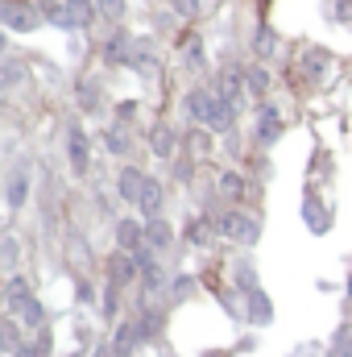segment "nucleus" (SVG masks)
Returning a JSON list of instances; mask_svg holds the SVG:
<instances>
[{
    "label": "nucleus",
    "instance_id": "nucleus-1",
    "mask_svg": "<svg viewBox=\"0 0 352 357\" xmlns=\"http://www.w3.org/2000/svg\"><path fill=\"white\" fill-rule=\"evenodd\" d=\"M186 116H191V121H199V125H207L211 133H224V129H232L237 108H228V104L220 100V91L191 88V91H186Z\"/></svg>",
    "mask_w": 352,
    "mask_h": 357
},
{
    "label": "nucleus",
    "instance_id": "nucleus-2",
    "mask_svg": "<svg viewBox=\"0 0 352 357\" xmlns=\"http://www.w3.org/2000/svg\"><path fill=\"white\" fill-rule=\"evenodd\" d=\"M216 233H220V237H232V241H241V245H253V241L262 237V225H257L249 212L228 208V212L216 216Z\"/></svg>",
    "mask_w": 352,
    "mask_h": 357
},
{
    "label": "nucleus",
    "instance_id": "nucleus-3",
    "mask_svg": "<svg viewBox=\"0 0 352 357\" xmlns=\"http://www.w3.org/2000/svg\"><path fill=\"white\" fill-rule=\"evenodd\" d=\"M91 0H58L54 8H50V21L58 25V29H83L91 21Z\"/></svg>",
    "mask_w": 352,
    "mask_h": 357
},
{
    "label": "nucleus",
    "instance_id": "nucleus-4",
    "mask_svg": "<svg viewBox=\"0 0 352 357\" xmlns=\"http://www.w3.org/2000/svg\"><path fill=\"white\" fill-rule=\"evenodd\" d=\"M133 278H141V262H137V254L116 250V254L108 258V282H112V287H133Z\"/></svg>",
    "mask_w": 352,
    "mask_h": 357
},
{
    "label": "nucleus",
    "instance_id": "nucleus-5",
    "mask_svg": "<svg viewBox=\"0 0 352 357\" xmlns=\"http://www.w3.org/2000/svg\"><path fill=\"white\" fill-rule=\"evenodd\" d=\"M116 245H120V250H129V254L145 250V245H150V241H145V225H141V220H133V216L116 220Z\"/></svg>",
    "mask_w": 352,
    "mask_h": 357
},
{
    "label": "nucleus",
    "instance_id": "nucleus-6",
    "mask_svg": "<svg viewBox=\"0 0 352 357\" xmlns=\"http://www.w3.org/2000/svg\"><path fill=\"white\" fill-rule=\"evenodd\" d=\"M0 17H4V25L17 29V33L38 25V8H33V4H21V0H4V13H0Z\"/></svg>",
    "mask_w": 352,
    "mask_h": 357
},
{
    "label": "nucleus",
    "instance_id": "nucleus-7",
    "mask_svg": "<svg viewBox=\"0 0 352 357\" xmlns=\"http://www.w3.org/2000/svg\"><path fill=\"white\" fill-rule=\"evenodd\" d=\"M145 183H150V175H145V171L125 167V171H120V178H116V191H120V199H125V204H133V208H137V199H141Z\"/></svg>",
    "mask_w": 352,
    "mask_h": 357
},
{
    "label": "nucleus",
    "instance_id": "nucleus-8",
    "mask_svg": "<svg viewBox=\"0 0 352 357\" xmlns=\"http://www.w3.org/2000/svg\"><path fill=\"white\" fill-rule=\"evenodd\" d=\"M145 341V333H141V324L137 320H125L120 328H116V337H112V357H129L137 345Z\"/></svg>",
    "mask_w": 352,
    "mask_h": 357
},
{
    "label": "nucleus",
    "instance_id": "nucleus-9",
    "mask_svg": "<svg viewBox=\"0 0 352 357\" xmlns=\"http://www.w3.org/2000/svg\"><path fill=\"white\" fill-rule=\"evenodd\" d=\"M278 137H282V116H278L273 104H262L257 108V142L262 146H273Z\"/></svg>",
    "mask_w": 352,
    "mask_h": 357
},
{
    "label": "nucleus",
    "instance_id": "nucleus-10",
    "mask_svg": "<svg viewBox=\"0 0 352 357\" xmlns=\"http://www.w3.org/2000/svg\"><path fill=\"white\" fill-rule=\"evenodd\" d=\"M67 154H71V171L75 175H88V137H83L79 125L67 129Z\"/></svg>",
    "mask_w": 352,
    "mask_h": 357
},
{
    "label": "nucleus",
    "instance_id": "nucleus-11",
    "mask_svg": "<svg viewBox=\"0 0 352 357\" xmlns=\"http://www.w3.org/2000/svg\"><path fill=\"white\" fill-rule=\"evenodd\" d=\"M145 241H150V250L166 254V245L175 241V229H170V220H166V216H150V220H145Z\"/></svg>",
    "mask_w": 352,
    "mask_h": 357
},
{
    "label": "nucleus",
    "instance_id": "nucleus-12",
    "mask_svg": "<svg viewBox=\"0 0 352 357\" xmlns=\"http://www.w3.org/2000/svg\"><path fill=\"white\" fill-rule=\"evenodd\" d=\"M162 204H166V187H162V178H150L145 191H141V199H137V212H145V216H162Z\"/></svg>",
    "mask_w": 352,
    "mask_h": 357
},
{
    "label": "nucleus",
    "instance_id": "nucleus-13",
    "mask_svg": "<svg viewBox=\"0 0 352 357\" xmlns=\"http://www.w3.org/2000/svg\"><path fill=\"white\" fill-rule=\"evenodd\" d=\"M4 303H8V312H17V316H21V312L33 303V291H29V282L13 274V278H8V287H4Z\"/></svg>",
    "mask_w": 352,
    "mask_h": 357
},
{
    "label": "nucleus",
    "instance_id": "nucleus-14",
    "mask_svg": "<svg viewBox=\"0 0 352 357\" xmlns=\"http://www.w3.org/2000/svg\"><path fill=\"white\" fill-rule=\"evenodd\" d=\"M104 146H108L116 158H125V154L133 150V133H129V125H125V121H116L112 129H104Z\"/></svg>",
    "mask_w": 352,
    "mask_h": 357
},
{
    "label": "nucleus",
    "instance_id": "nucleus-15",
    "mask_svg": "<svg viewBox=\"0 0 352 357\" xmlns=\"http://www.w3.org/2000/svg\"><path fill=\"white\" fill-rule=\"evenodd\" d=\"M150 150L158 154V158H175L178 150V137L170 125H154V133H150Z\"/></svg>",
    "mask_w": 352,
    "mask_h": 357
},
{
    "label": "nucleus",
    "instance_id": "nucleus-16",
    "mask_svg": "<svg viewBox=\"0 0 352 357\" xmlns=\"http://www.w3.org/2000/svg\"><path fill=\"white\" fill-rule=\"evenodd\" d=\"M25 195H29V171H25V167H17V171L8 175V208H13V212H21Z\"/></svg>",
    "mask_w": 352,
    "mask_h": 357
},
{
    "label": "nucleus",
    "instance_id": "nucleus-17",
    "mask_svg": "<svg viewBox=\"0 0 352 357\" xmlns=\"http://www.w3.org/2000/svg\"><path fill=\"white\" fill-rule=\"evenodd\" d=\"M245 316H249L253 324H269V320H273V303L265 299L262 291H249V303H245Z\"/></svg>",
    "mask_w": 352,
    "mask_h": 357
},
{
    "label": "nucleus",
    "instance_id": "nucleus-18",
    "mask_svg": "<svg viewBox=\"0 0 352 357\" xmlns=\"http://www.w3.org/2000/svg\"><path fill=\"white\" fill-rule=\"evenodd\" d=\"M220 195L232 199V204L245 199V175H241V171H224V175H220Z\"/></svg>",
    "mask_w": 352,
    "mask_h": 357
},
{
    "label": "nucleus",
    "instance_id": "nucleus-19",
    "mask_svg": "<svg viewBox=\"0 0 352 357\" xmlns=\"http://www.w3.org/2000/svg\"><path fill=\"white\" fill-rule=\"evenodd\" d=\"M245 88L253 91V96H265V91H269V71H265V67H249V71H245Z\"/></svg>",
    "mask_w": 352,
    "mask_h": 357
},
{
    "label": "nucleus",
    "instance_id": "nucleus-20",
    "mask_svg": "<svg viewBox=\"0 0 352 357\" xmlns=\"http://www.w3.org/2000/svg\"><path fill=\"white\" fill-rule=\"evenodd\" d=\"M232 274H237V287H241L245 295H249V291H257V270H253V262H237Z\"/></svg>",
    "mask_w": 352,
    "mask_h": 357
},
{
    "label": "nucleus",
    "instance_id": "nucleus-21",
    "mask_svg": "<svg viewBox=\"0 0 352 357\" xmlns=\"http://www.w3.org/2000/svg\"><path fill=\"white\" fill-rule=\"evenodd\" d=\"M186 150H191V158H207V154H211V133H199V129H195V133L186 137Z\"/></svg>",
    "mask_w": 352,
    "mask_h": 357
},
{
    "label": "nucleus",
    "instance_id": "nucleus-22",
    "mask_svg": "<svg viewBox=\"0 0 352 357\" xmlns=\"http://www.w3.org/2000/svg\"><path fill=\"white\" fill-rule=\"evenodd\" d=\"M307 225H311L315 233H323V229H328V216H323V204H319L315 195H307Z\"/></svg>",
    "mask_w": 352,
    "mask_h": 357
},
{
    "label": "nucleus",
    "instance_id": "nucleus-23",
    "mask_svg": "<svg viewBox=\"0 0 352 357\" xmlns=\"http://www.w3.org/2000/svg\"><path fill=\"white\" fill-rule=\"evenodd\" d=\"M46 354H50V333H46V328L38 333V341H29V345L17 349V357H46Z\"/></svg>",
    "mask_w": 352,
    "mask_h": 357
},
{
    "label": "nucleus",
    "instance_id": "nucleus-24",
    "mask_svg": "<svg viewBox=\"0 0 352 357\" xmlns=\"http://www.w3.org/2000/svg\"><path fill=\"white\" fill-rule=\"evenodd\" d=\"M211 229H216V225H207V220H199V216H195V220L186 225V241H191V245H203V241L211 237Z\"/></svg>",
    "mask_w": 352,
    "mask_h": 357
},
{
    "label": "nucleus",
    "instance_id": "nucleus-25",
    "mask_svg": "<svg viewBox=\"0 0 352 357\" xmlns=\"http://www.w3.org/2000/svg\"><path fill=\"white\" fill-rule=\"evenodd\" d=\"M99 21H125V0H95Z\"/></svg>",
    "mask_w": 352,
    "mask_h": 357
},
{
    "label": "nucleus",
    "instance_id": "nucleus-26",
    "mask_svg": "<svg viewBox=\"0 0 352 357\" xmlns=\"http://www.w3.org/2000/svg\"><path fill=\"white\" fill-rule=\"evenodd\" d=\"M137 324H141V333H145V341H150V337H158V324H162V316H158V307H145V312L137 316Z\"/></svg>",
    "mask_w": 352,
    "mask_h": 357
},
{
    "label": "nucleus",
    "instance_id": "nucleus-27",
    "mask_svg": "<svg viewBox=\"0 0 352 357\" xmlns=\"http://www.w3.org/2000/svg\"><path fill=\"white\" fill-rule=\"evenodd\" d=\"M332 357H352V328H340L332 337Z\"/></svg>",
    "mask_w": 352,
    "mask_h": 357
},
{
    "label": "nucleus",
    "instance_id": "nucleus-28",
    "mask_svg": "<svg viewBox=\"0 0 352 357\" xmlns=\"http://www.w3.org/2000/svg\"><path fill=\"white\" fill-rule=\"evenodd\" d=\"M273 46H278V33H273V29H257V54L269 59V54H273Z\"/></svg>",
    "mask_w": 352,
    "mask_h": 357
},
{
    "label": "nucleus",
    "instance_id": "nucleus-29",
    "mask_svg": "<svg viewBox=\"0 0 352 357\" xmlns=\"http://www.w3.org/2000/svg\"><path fill=\"white\" fill-rule=\"evenodd\" d=\"M21 320H25V328H42V320H46V316H42V303L33 299V303L21 312Z\"/></svg>",
    "mask_w": 352,
    "mask_h": 357
},
{
    "label": "nucleus",
    "instance_id": "nucleus-30",
    "mask_svg": "<svg viewBox=\"0 0 352 357\" xmlns=\"http://www.w3.org/2000/svg\"><path fill=\"white\" fill-rule=\"evenodd\" d=\"M79 100H83V108H88V112H95L104 96H95V84H83V91H79Z\"/></svg>",
    "mask_w": 352,
    "mask_h": 357
},
{
    "label": "nucleus",
    "instance_id": "nucleus-31",
    "mask_svg": "<svg viewBox=\"0 0 352 357\" xmlns=\"http://www.w3.org/2000/svg\"><path fill=\"white\" fill-rule=\"evenodd\" d=\"M191 291H195V278H191V274H182V278L175 282V299H186Z\"/></svg>",
    "mask_w": 352,
    "mask_h": 357
},
{
    "label": "nucleus",
    "instance_id": "nucleus-32",
    "mask_svg": "<svg viewBox=\"0 0 352 357\" xmlns=\"http://www.w3.org/2000/svg\"><path fill=\"white\" fill-rule=\"evenodd\" d=\"M4 266L8 270L17 266V241H13V237H4Z\"/></svg>",
    "mask_w": 352,
    "mask_h": 357
},
{
    "label": "nucleus",
    "instance_id": "nucleus-33",
    "mask_svg": "<svg viewBox=\"0 0 352 357\" xmlns=\"http://www.w3.org/2000/svg\"><path fill=\"white\" fill-rule=\"evenodd\" d=\"M116 116H120L125 125H133V116H137V104H129V100H125V104L116 108Z\"/></svg>",
    "mask_w": 352,
    "mask_h": 357
},
{
    "label": "nucleus",
    "instance_id": "nucleus-34",
    "mask_svg": "<svg viewBox=\"0 0 352 357\" xmlns=\"http://www.w3.org/2000/svg\"><path fill=\"white\" fill-rule=\"evenodd\" d=\"M175 8L186 13V17H195V13H199V0H175Z\"/></svg>",
    "mask_w": 352,
    "mask_h": 357
},
{
    "label": "nucleus",
    "instance_id": "nucleus-35",
    "mask_svg": "<svg viewBox=\"0 0 352 357\" xmlns=\"http://www.w3.org/2000/svg\"><path fill=\"white\" fill-rule=\"evenodd\" d=\"M349 303H352V291H349Z\"/></svg>",
    "mask_w": 352,
    "mask_h": 357
}]
</instances>
